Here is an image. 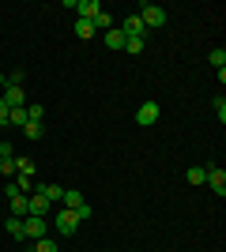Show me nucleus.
Returning <instances> with one entry per match:
<instances>
[{"label":"nucleus","instance_id":"nucleus-1","mask_svg":"<svg viewBox=\"0 0 226 252\" xmlns=\"http://www.w3.org/2000/svg\"><path fill=\"white\" fill-rule=\"evenodd\" d=\"M140 23L147 27V31H159V27H166V8H159V4H140Z\"/></svg>","mask_w":226,"mask_h":252},{"label":"nucleus","instance_id":"nucleus-2","mask_svg":"<svg viewBox=\"0 0 226 252\" xmlns=\"http://www.w3.org/2000/svg\"><path fill=\"white\" fill-rule=\"evenodd\" d=\"M45 230H49V222L38 219V215H27V219H23V237H27V241H42Z\"/></svg>","mask_w":226,"mask_h":252},{"label":"nucleus","instance_id":"nucleus-3","mask_svg":"<svg viewBox=\"0 0 226 252\" xmlns=\"http://www.w3.org/2000/svg\"><path fill=\"white\" fill-rule=\"evenodd\" d=\"M75 230H79V219H75V211L61 207V211H57V233H61V237H72Z\"/></svg>","mask_w":226,"mask_h":252},{"label":"nucleus","instance_id":"nucleus-4","mask_svg":"<svg viewBox=\"0 0 226 252\" xmlns=\"http://www.w3.org/2000/svg\"><path fill=\"white\" fill-rule=\"evenodd\" d=\"M136 125H143V128L159 125V102H143L140 109H136Z\"/></svg>","mask_w":226,"mask_h":252},{"label":"nucleus","instance_id":"nucleus-5","mask_svg":"<svg viewBox=\"0 0 226 252\" xmlns=\"http://www.w3.org/2000/svg\"><path fill=\"white\" fill-rule=\"evenodd\" d=\"M98 15H102V4H98V0H79V4H75V19L95 23Z\"/></svg>","mask_w":226,"mask_h":252},{"label":"nucleus","instance_id":"nucleus-6","mask_svg":"<svg viewBox=\"0 0 226 252\" xmlns=\"http://www.w3.org/2000/svg\"><path fill=\"white\" fill-rule=\"evenodd\" d=\"M204 185H207L211 192H219V196H226V173H223V169L207 166V177H204Z\"/></svg>","mask_w":226,"mask_h":252},{"label":"nucleus","instance_id":"nucleus-7","mask_svg":"<svg viewBox=\"0 0 226 252\" xmlns=\"http://www.w3.org/2000/svg\"><path fill=\"white\" fill-rule=\"evenodd\" d=\"M121 34L125 38H147V27L140 23V15H129V19L121 23Z\"/></svg>","mask_w":226,"mask_h":252},{"label":"nucleus","instance_id":"nucleus-8","mask_svg":"<svg viewBox=\"0 0 226 252\" xmlns=\"http://www.w3.org/2000/svg\"><path fill=\"white\" fill-rule=\"evenodd\" d=\"M49 207H53V203L45 200V196H38V192H34V196H27V215H38V219H45V215H49Z\"/></svg>","mask_w":226,"mask_h":252},{"label":"nucleus","instance_id":"nucleus-9","mask_svg":"<svg viewBox=\"0 0 226 252\" xmlns=\"http://www.w3.org/2000/svg\"><path fill=\"white\" fill-rule=\"evenodd\" d=\"M125 42H129V38L121 34V27H109V31L102 34V45H106V49H125Z\"/></svg>","mask_w":226,"mask_h":252},{"label":"nucleus","instance_id":"nucleus-10","mask_svg":"<svg viewBox=\"0 0 226 252\" xmlns=\"http://www.w3.org/2000/svg\"><path fill=\"white\" fill-rule=\"evenodd\" d=\"M4 102L11 105V109H23V105H27V94H23V87H4Z\"/></svg>","mask_w":226,"mask_h":252},{"label":"nucleus","instance_id":"nucleus-11","mask_svg":"<svg viewBox=\"0 0 226 252\" xmlns=\"http://www.w3.org/2000/svg\"><path fill=\"white\" fill-rule=\"evenodd\" d=\"M8 203H11V219H27V196L23 192H11Z\"/></svg>","mask_w":226,"mask_h":252},{"label":"nucleus","instance_id":"nucleus-12","mask_svg":"<svg viewBox=\"0 0 226 252\" xmlns=\"http://www.w3.org/2000/svg\"><path fill=\"white\" fill-rule=\"evenodd\" d=\"M38 196H45L49 203H61V196H65V189L61 185H38Z\"/></svg>","mask_w":226,"mask_h":252},{"label":"nucleus","instance_id":"nucleus-13","mask_svg":"<svg viewBox=\"0 0 226 252\" xmlns=\"http://www.w3.org/2000/svg\"><path fill=\"white\" fill-rule=\"evenodd\" d=\"M75 38H98V31H95V23H87V19H75Z\"/></svg>","mask_w":226,"mask_h":252},{"label":"nucleus","instance_id":"nucleus-14","mask_svg":"<svg viewBox=\"0 0 226 252\" xmlns=\"http://www.w3.org/2000/svg\"><path fill=\"white\" fill-rule=\"evenodd\" d=\"M4 230H8V237H15V241H27V237H23V219H8Z\"/></svg>","mask_w":226,"mask_h":252},{"label":"nucleus","instance_id":"nucleus-15","mask_svg":"<svg viewBox=\"0 0 226 252\" xmlns=\"http://www.w3.org/2000/svg\"><path fill=\"white\" fill-rule=\"evenodd\" d=\"M23 136H27V139H42V136H45L42 121H27V128H23Z\"/></svg>","mask_w":226,"mask_h":252},{"label":"nucleus","instance_id":"nucleus-16","mask_svg":"<svg viewBox=\"0 0 226 252\" xmlns=\"http://www.w3.org/2000/svg\"><path fill=\"white\" fill-rule=\"evenodd\" d=\"M61 203H65L68 211H75L79 203H87V200H83V192H65V196H61Z\"/></svg>","mask_w":226,"mask_h":252},{"label":"nucleus","instance_id":"nucleus-17","mask_svg":"<svg viewBox=\"0 0 226 252\" xmlns=\"http://www.w3.org/2000/svg\"><path fill=\"white\" fill-rule=\"evenodd\" d=\"M15 173H23V177H34V162H31V158H15Z\"/></svg>","mask_w":226,"mask_h":252},{"label":"nucleus","instance_id":"nucleus-18","mask_svg":"<svg viewBox=\"0 0 226 252\" xmlns=\"http://www.w3.org/2000/svg\"><path fill=\"white\" fill-rule=\"evenodd\" d=\"M8 125H15V128H27V105H23V109H11Z\"/></svg>","mask_w":226,"mask_h":252},{"label":"nucleus","instance_id":"nucleus-19","mask_svg":"<svg viewBox=\"0 0 226 252\" xmlns=\"http://www.w3.org/2000/svg\"><path fill=\"white\" fill-rule=\"evenodd\" d=\"M42 117H45V105L42 102H31V105H27V121H42Z\"/></svg>","mask_w":226,"mask_h":252},{"label":"nucleus","instance_id":"nucleus-20","mask_svg":"<svg viewBox=\"0 0 226 252\" xmlns=\"http://www.w3.org/2000/svg\"><path fill=\"white\" fill-rule=\"evenodd\" d=\"M204 177H207V166H193L189 169V185H204Z\"/></svg>","mask_w":226,"mask_h":252},{"label":"nucleus","instance_id":"nucleus-21","mask_svg":"<svg viewBox=\"0 0 226 252\" xmlns=\"http://www.w3.org/2000/svg\"><path fill=\"white\" fill-rule=\"evenodd\" d=\"M31 189H34V177H23V173H15V192H23V196H27Z\"/></svg>","mask_w":226,"mask_h":252},{"label":"nucleus","instance_id":"nucleus-22","mask_svg":"<svg viewBox=\"0 0 226 252\" xmlns=\"http://www.w3.org/2000/svg\"><path fill=\"white\" fill-rule=\"evenodd\" d=\"M211 64H215L219 72H226V49L219 45V49H211Z\"/></svg>","mask_w":226,"mask_h":252},{"label":"nucleus","instance_id":"nucleus-23","mask_svg":"<svg viewBox=\"0 0 226 252\" xmlns=\"http://www.w3.org/2000/svg\"><path fill=\"white\" fill-rule=\"evenodd\" d=\"M143 45H147V38H129L125 49H129V53H143Z\"/></svg>","mask_w":226,"mask_h":252},{"label":"nucleus","instance_id":"nucleus-24","mask_svg":"<svg viewBox=\"0 0 226 252\" xmlns=\"http://www.w3.org/2000/svg\"><path fill=\"white\" fill-rule=\"evenodd\" d=\"M34 252H61V249H57V241H49V237H42V241L34 245Z\"/></svg>","mask_w":226,"mask_h":252},{"label":"nucleus","instance_id":"nucleus-25","mask_svg":"<svg viewBox=\"0 0 226 252\" xmlns=\"http://www.w3.org/2000/svg\"><path fill=\"white\" fill-rule=\"evenodd\" d=\"M91 215H95V207H91V203H79V207H75V219H79V222H87Z\"/></svg>","mask_w":226,"mask_h":252},{"label":"nucleus","instance_id":"nucleus-26","mask_svg":"<svg viewBox=\"0 0 226 252\" xmlns=\"http://www.w3.org/2000/svg\"><path fill=\"white\" fill-rule=\"evenodd\" d=\"M0 173H4V177H15V158H4V162H0Z\"/></svg>","mask_w":226,"mask_h":252},{"label":"nucleus","instance_id":"nucleus-27","mask_svg":"<svg viewBox=\"0 0 226 252\" xmlns=\"http://www.w3.org/2000/svg\"><path fill=\"white\" fill-rule=\"evenodd\" d=\"M215 113H219V125H226V98H215Z\"/></svg>","mask_w":226,"mask_h":252},{"label":"nucleus","instance_id":"nucleus-28","mask_svg":"<svg viewBox=\"0 0 226 252\" xmlns=\"http://www.w3.org/2000/svg\"><path fill=\"white\" fill-rule=\"evenodd\" d=\"M23 79H27V72H8V87H23Z\"/></svg>","mask_w":226,"mask_h":252},{"label":"nucleus","instance_id":"nucleus-29","mask_svg":"<svg viewBox=\"0 0 226 252\" xmlns=\"http://www.w3.org/2000/svg\"><path fill=\"white\" fill-rule=\"evenodd\" d=\"M8 117H11V105H8V102H4V98H0V128L8 125Z\"/></svg>","mask_w":226,"mask_h":252},{"label":"nucleus","instance_id":"nucleus-30","mask_svg":"<svg viewBox=\"0 0 226 252\" xmlns=\"http://www.w3.org/2000/svg\"><path fill=\"white\" fill-rule=\"evenodd\" d=\"M4 158H15V151H11V143H0V162Z\"/></svg>","mask_w":226,"mask_h":252},{"label":"nucleus","instance_id":"nucleus-31","mask_svg":"<svg viewBox=\"0 0 226 252\" xmlns=\"http://www.w3.org/2000/svg\"><path fill=\"white\" fill-rule=\"evenodd\" d=\"M4 87H8V75H4V72H0V91H4Z\"/></svg>","mask_w":226,"mask_h":252}]
</instances>
